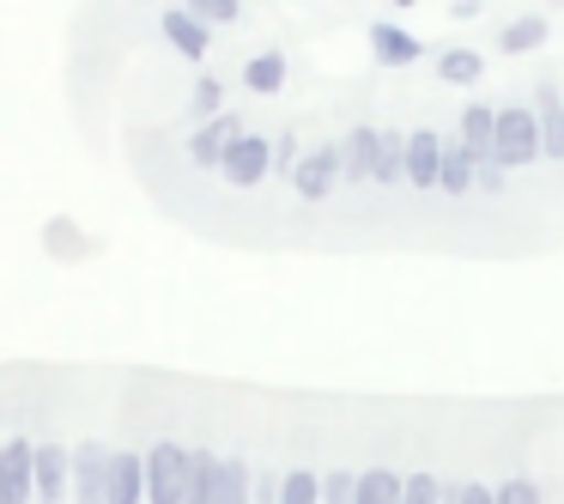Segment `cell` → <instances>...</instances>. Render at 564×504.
<instances>
[{
    "label": "cell",
    "mask_w": 564,
    "mask_h": 504,
    "mask_svg": "<svg viewBox=\"0 0 564 504\" xmlns=\"http://www.w3.org/2000/svg\"><path fill=\"white\" fill-rule=\"evenodd\" d=\"M534 116H540V140H546V159L564 164V98L558 86H534Z\"/></svg>",
    "instance_id": "obj_17"
},
{
    "label": "cell",
    "mask_w": 564,
    "mask_h": 504,
    "mask_svg": "<svg viewBox=\"0 0 564 504\" xmlns=\"http://www.w3.org/2000/svg\"><path fill=\"white\" fill-rule=\"evenodd\" d=\"M443 147H449V140H443L437 128H413V135H406V183H413V189H437Z\"/></svg>",
    "instance_id": "obj_8"
},
{
    "label": "cell",
    "mask_w": 564,
    "mask_h": 504,
    "mask_svg": "<svg viewBox=\"0 0 564 504\" xmlns=\"http://www.w3.org/2000/svg\"><path fill=\"white\" fill-rule=\"evenodd\" d=\"M268 171H273V140L268 135H237L231 147H225V164H219V176L231 189H261L268 183Z\"/></svg>",
    "instance_id": "obj_3"
},
{
    "label": "cell",
    "mask_w": 564,
    "mask_h": 504,
    "mask_svg": "<svg viewBox=\"0 0 564 504\" xmlns=\"http://www.w3.org/2000/svg\"><path fill=\"white\" fill-rule=\"evenodd\" d=\"M394 7H419V0H394Z\"/></svg>",
    "instance_id": "obj_34"
},
{
    "label": "cell",
    "mask_w": 564,
    "mask_h": 504,
    "mask_svg": "<svg viewBox=\"0 0 564 504\" xmlns=\"http://www.w3.org/2000/svg\"><path fill=\"white\" fill-rule=\"evenodd\" d=\"M67 480H74L67 450L62 443H37V498L43 504H67Z\"/></svg>",
    "instance_id": "obj_12"
},
{
    "label": "cell",
    "mask_w": 564,
    "mask_h": 504,
    "mask_svg": "<svg viewBox=\"0 0 564 504\" xmlns=\"http://www.w3.org/2000/svg\"><path fill=\"white\" fill-rule=\"evenodd\" d=\"M280 504H322V474L316 468H285L280 474Z\"/></svg>",
    "instance_id": "obj_25"
},
{
    "label": "cell",
    "mask_w": 564,
    "mask_h": 504,
    "mask_svg": "<svg viewBox=\"0 0 564 504\" xmlns=\"http://www.w3.org/2000/svg\"><path fill=\"white\" fill-rule=\"evenodd\" d=\"M462 504H491V486H486V480H467V486H462Z\"/></svg>",
    "instance_id": "obj_33"
},
{
    "label": "cell",
    "mask_w": 564,
    "mask_h": 504,
    "mask_svg": "<svg viewBox=\"0 0 564 504\" xmlns=\"http://www.w3.org/2000/svg\"><path fill=\"white\" fill-rule=\"evenodd\" d=\"M503 189H510V171L498 159H486L479 164V195H503Z\"/></svg>",
    "instance_id": "obj_31"
},
{
    "label": "cell",
    "mask_w": 564,
    "mask_h": 504,
    "mask_svg": "<svg viewBox=\"0 0 564 504\" xmlns=\"http://www.w3.org/2000/svg\"><path fill=\"white\" fill-rule=\"evenodd\" d=\"M491 504H540V486L528 474H510L503 486H491Z\"/></svg>",
    "instance_id": "obj_29"
},
{
    "label": "cell",
    "mask_w": 564,
    "mask_h": 504,
    "mask_svg": "<svg viewBox=\"0 0 564 504\" xmlns=\"http://www.w3.org/2000/svg\"><path fill=\"white\" fill-rule=\"evenodd\" d=\"M37 492V443L7 438L0 443V504H31Z\"/></svg>",
    "instance_id": "obj_4"
},
{
    "label": "cell",
    "mask_w": 564,
    "mask_h": 504,
    "mask_svg": "<svg viewBox=\"0 0 564 504\" xmlns=\"http://www.w3.org/2000/svg\"><path fill=\"white\" fill-rule=\"evenodd\" d=\"M297 159H304V147H297L292 135H280V140H273V171H285V176H292V171H297Z\"/></svg>",
    "instance_id": "obj_30"
},
{
    "label": "cell",
    "mask_w": 564,
    "mask_h": 504,
    "mask_svg": "<svg viewBox=\"0 0 564 504\" xmlns=\"http://www.w3.org/2000/svg\"><path fill=\"white\" fill-rule=\"evenodd\" d=\"M401 504H443V480L431 474V468H419V474H406V492Z\"/></svg>",
    "instance_id": "obj_28"
},
{
    "label": "cell",
    "mask_w": 564,
    "mask_h": 504,
    "mask_svg": "<svg viewBox=\"0 0 564 504\" xmlns=\"http://www.w3.org/2000/svg\"><path fill=\"white\" fill-rule=\"evenodd\" d=\"M104 504H147V455L134 450L110 455V498Z\"/></svg>",
    "instance_id": "obj_11"
},
{
    "label": "cell",
    "mask_w": 564,
    "mask_h": 504,
    "mask_svg": "<svg viewBox=\"0 0 564 504\" xmlns=\"http://www.w3.org/2000/svg\"><path fill=\"white\" fill-rule=\"evenodd\" d=\"M340 183H370V159H377V128H346L340 140Z\"/></svg>",
    "instance_id": "obj_13"
},
{
    "label": "cell",
    "mask_w": 564,
    "mask_h": 504,
    "mask_svg": "<svg viewBox=\"0 0 564 504\" xmlns=\"http://www.w3.org/2000/svg\"><path fill=\"white\" fill-rule=\"evenodd\" d=\"M437 189L443 195H474L479 189V164H474V152L462 147V140H449V147H443V176H437Z\"/></svg>",
    "instance_id": "obj_16"
},
{
    "label": "cell",
    "mask_w": 564,
    "mask_h": 504,
    "mask_svg": "<svg viewBox=\"0 0 564 504\" xmlns=\"http://www.w3.org/2000/svg\"><path fill=\"white\" fill-rule=\"evenodd\" d=\"M159 31L171 37V50H176V55H188V62H200V55L213 50V31L200 25V19H188L183 7H171V13L159 19Z\"/></svg>",
    "instance_id": "obj_15"
},
{
    "label": "cell",
    "mask_w": 564,
    "mask_h": 504,
    "mask_svg": "<svg viewBox=\"0 0 564 504\" xmlns=\"http://www.w3.org/2000/svg\"><path fill=\"white\" fill-rule=\"evenodd\" d=\"M249 504H280V474H256V492Z\"/></svg>",
    "instance_id": "obj_32"
},
{
    "label": "cell",
    "mask_w": 564,
    "mask_h": 504,
    "mask_svg": "<svg viewBox=\"0 0 564 504\" xmlns=\"http://www.w3.org/2000/svg\"><path fill=\"white\" fill-rule=\"evenodd\" d=\"M285 74H292V67H285L280 50H261V55H249V62H243V86L256 92V98H273V92H285Z\"/></svg>",
    "instance_id": "obj_18"
},
{
    "label": "cell",
    "mask_w": 564,
    "mask_h": 504,
    "mask_svg": "<svg viewBox=\"0 0 564 504\" xmlns=\"http://www.w3.org/2000/svg\"><path fill=\"white\" fill-rule=\"evenodd\" d=\"M498 164L503 171H522V164L546 159V140H540V116L534 104H503L498 110Z\"/></svg>",
    "instance_id": "obj_1"
},
{
    "label": "cell",
    "mask_w": 564,
    "mask_h": 504,
    "mask_svg": "<svg viewBox=\"0 0 564 504\" xmlns=\"http://www.w3.org/2000/svg\"><path fill=\"white\" fill-rule=\"evenodd\" d=\"M546 37H552V25H546V19H540V13H522V19H510V25H503L498 50H503V55H534Z\"/></svg>",
    "instance_id": "obj_20"
},
{
    "label": "cell",
    "mask_w": 564,
    "mask_h": 504,
    "mask_svg": "<svg viewBox=\"0 0 564 504\" xmlns=\"http://www.w3.org/2000/svg\"><path fill=\"white\" fill-rule=\"evenodd\" d=\"M188 19H200L207 31H219V25H237L243 19V0H176Z\"/></svg>",
    "instance_id": "obj_24"
},
{
    "label": "cell",
    "mask_w": 564,
    "mask_h": 504,
    "mask_svg": "<svg viewBox=\"0 0 564 504\" xmlns=\"http://www.w3.org/2000/svg\"><path fill=\"white\" fill-rule=\"evenodd\" d=\"M322 504H358V474L352 468H328V474H322Z\"/></svg>",
    "instance_id": "obj_26"
},
{
    "label": "cell",
    "mask_w": 564,
    "mask_h": 504,
    "mask_svg": "<svg viewBox=\"0 0 564 504\" xmlns=\"http://www.w3.org/2000/svg\"><path fill=\"white\" fill-rule=\"evenodd\" d=\"M365 37H370V55H377V67H413L419 55H425V43H419L413 31H401V25H370Z\"/></svg>",
    "instance_id": "obj_10"
},
{
    "label": "cell",
    "mask_w": 564,
    "mask_h": 504,
    "mask_svg": "<svg viewBox=\"0 0 564 504\" xmlns=\"http://www.w3.org/2000/svg\"><path fill=\"white\" fill-rule=\"evenodd\" d=\"M370 183H377V189H406V135H401V128H377Z\"/></svg>",
    "instance_id": "obj_9"
},
{
    "label": "cell",
    "mask_w": 564,
    "mask_h": 504,
    "mask_svg": "<svg viewBox=\"0 0 564 504\" xmlns=\"http://www.w3.org/2000/svg\"><path fill=\"white\" fill-rule=\"evenodd\" d=\"M285 183L297 189V201H328L334 189H340V147H334V140H322L316 152H304V159H297V171L285 176Z\"/></svg>",
    "instance_id": "obj_5"
},
{
    "label": "cell",
    "mask_w": 564,
    "mask_h": 504,
    "mask_svg": "<svg viewBox=\"0 0 564 504\" xmlns=\"http://www.w3.org/2000/svg\"><path fill=\"white\" fill-rule=\"evenodd\" d=\"M249 492H256V468L243 455H219V492H213V504H249Z\"/></svg>",
    "instance_id": "obj_19"
},
{
    "label": "cell",
    "mask_w": 564,
    "mask_h": 504,
    "mask_svg": "<svg viewBox=\"0 0 564 504\" xmlns=\"http://www.w3.org/2000/svg\"><path fill=\"white\" fill-rule=\"evenodd\" d=\"M479 74H486V55H479V50H443L437 55V79H443V86H479Z\"/></svg>",
    "instance_id": "obj_22"
},
{
    "label": "cell",
    "mask_w": 564,
    "mask_h": 504,
    "mask_svg": "<svg viewBox=\"0 0 564 504\" xmlns=\"http://www.w3.org/2000/svg\"><path fill=\"white\" fill-rule=\"evenodd\" d=\"M213 492H219V455L188 450V498L183 504H213Z\"/></svg>",
    "instance_id": "obj_23"
},
{
    "label": "cell",
    "mask_w": 564,
    "mask_h": 504,
    "mask_svg": "<svg viewBox=\"0 0 564 504\" xmlns=\"http://www.w3.org/2000/svg\"><path fill=\"white\" fill-rule=\"evenodd\" d=\"M188 104H195V116H200V122H213V116H225V79H195V98H188Z\"/></svg>",
    "instance_id": "obj_27"
},
{
    "label": "cell",
    "mask_w": 564,
    "mask_h": 504,
    "mask_svg": "<svg viewBox=\"0 0 564 504\" xmlns=\"http://www.w3.org/2000/svg\"><path fill=\"white\" fill-rule=\"evenodd\" d=\"M237 135H243V116H237V110L200 122L195 135H188V164H195V171H219V164H225V147H231Z\"/></svg>",
    "instance_id": "obj_6"
},
{
    "label": "cell",
    "mask_w": 564,
    "mask_h": 504,
    "mask_svg": "<svg viewBox=\"0 0 564 504\" xmlns=\"http://www.w3.org/2000/svg\"><path fill=\"white\" fill-rule=\"evenodd\" d=\"M188 498V450L176 438H159L147 450V504H183Z\"/></svg>",
    "instance_id": "obj_2"
},
{
    "label": "cell",
    "mask_w": 564,
    "mask_h": 504,
    "mask_svg": "<svg viewBox=\"0 0 564 504\" xmlns=\"http://www.w3.org/2000/svg\"><path fill=\"white\" fill-rule=\"evenodd\" d=\"M462 147L474 152V164H486V159H498V110L491 104H467L462 110Z\"/></svg>",
    "instance_id": "obj_14"
},
{
    "label": "cell",
    "mask_w": 564,
    "mask_h": 504,
    "mask_svg": "<svg viewBox=\"0 0 564 504\" xmlns=\"http://www.w3.org/2000/svg\"><path fill=\"white\" fill-rule=\"evenodd\" d=\"M401 492H406L401 468H365L358 474V504H401Z\"/></svg>",
    "instance_id": "obj_21"
},
{
    "label": "cell",
    "mask_w": 564,
    "mask_h": 504,
    "mask_svg": "<svg viewBox=\"0 0 564 504\" xmlns=\"http://www.w3.org/2000/svg\"><path fill=\"white\" fill-rule=\"evenodd\" d=\"M558 7H564V0H558Z\"/></svg>",
    "instance_id": "obj_35"
},
{
    "label": "cell",
    "mask_w": 564,
    "mask_h": 504,
    "mask_svg": "<svg viewBox=\"0 0 564 504\" xmlns=\"http://www.w3.org/2000/svg\"><path fill=\"white\" fill-rule=\"evenodd\" d=\"M110 455L104 443H79L74 450V504H104L110 498Z\"/></svg>",
    "instance_id": "obj_7"
}]
</instances>
